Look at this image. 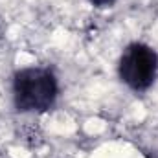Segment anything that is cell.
Returning <instances> with one entry per match:
<instances>
[{
    "label": "cell",
    "instance_id": "1",
    "mask_svg": "<svg viewBox=\"0 0 158 158\" xmlns=\"http://www.w3.org/2000/svg\"><path fill=\"white\" fill-rule=\"evenodd\" d=\"M59 79L50 66H26L11 77L13 107L20 114H46L59 99Z\"/></svg>",
    "mask_w": 158,
    "mask_h": 158
},
{
    "label": "cell",
    "instance_id": "2",
    "mask_svg": "<svg viewBox=\"0 0 158 158\" xmlns=\"http://www.w3.org/2000/svg\"><path fill=\"white\" fill-rule=\"evenodd\" d=\"M118 77L132 92H147L158 77V52L140 40L129 42L118 59Z\"/></svg>",
    "mask_w": 158,
    "mask_h": 158
},
{
    "label": "cell",
    "instance_id": "3",
    "mask_svg": "<svg viewBox=\"0 0 158 158\" xmlns=\"http://www.w3.org/2000/svg\"><path fill=\"white\" fill-rule=\"evenodd\" d=\"M88 4L98 9H109V7H114L116 0H88Z\"/></svg>",
    "mask_w": 158,
    "mask_h": 158
},
{
    "label": "cell",
    "instance_id": "4",
    "mask_svg": "<svg viewBox=\"0 0 158 158\" xmlns=\"http://www.w3.org/2000/svg\"><path fill=\"white\" fill-rule=\"evenodd\" d=\"M155 158H158V156H155Z\"/></svg>",
    "mask_w": 158,
    "mask_h": 158
}]
</instances>
